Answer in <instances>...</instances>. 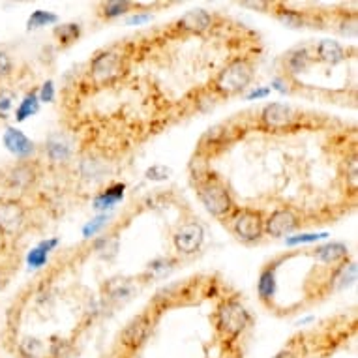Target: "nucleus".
Here are the masks:
<instances>
[{"label":"nucleus","mask_w":358,"mask_h":358,"mask_svg":"<svg viewBox=\"0 0 358 358\" xmlns=\"http://www.w3.org/2000/svg\"><path fill=\"white\" fill-rule=\"evenodd\" d=\"M252 324V313L235 296L222 300L214 311V329H216V338L223 345H233L238 341L248 327Z\"/></svg>","instance_id":"1"},{"label":"nucleus","mask_w":358,"mask_h":358,"mask_svg":"<svg viewBox=\"0 0 358 358\" xmlns=\"http://www.w3.org/2000/svg\"><path fill=\"white\" fill-rule=\"evenodd\" d=\"M195 194L205 210L216 220H227L236 210L235 199L231 195L227 184L214 173L201 175L195 182Z\"/></svg>","instance_id":"2"},{"label":"nucleus","mask_w":358,"mask_h":358,"mask_svg":"<svg viewBox=\"0 0 358 358\" xmlns=\"http://www.w3.org/2000/svg\"><path fill=\"white\" fill-rule=\"evenodd\" d=\"M255 79V64L246 57H238L223 66L212 79V92L220 98L242 94Z\"/></svg>","instance_id":"3"},{"label":"nucleus","mask_w":358,"mask_h":358,"mask_svg":"<svg viewBox=\"0 0 358 358\" xmlns=\"http://www.w3.org/2000/svg\"><path fill=\"white\" fill-rule=\"evenodd\" d=\"M154 321L150 311H143L131 319L122 332L118 334L117 345H115V357L117 358H134L145 349L154 332Z\"/></svg>","instance_id":"4"},{"label":"nucleus","mask_w":358,"mask_h":358,"mask_svg":"<svg viewBox=\"0 0 358 358\" xmlns=\"http://www.w3.org/2000/svg\"><path fill=\"white\" fill-rule=\"evenodd\" d=\"M229 229L246 246H253L264 236V214L257 208H236L229 217Z\"/></svg>","instance_id":"5"},{"label":"nucleus","mask_w":358,"mask_h":358,"mask_svg":"<svg viewBox=\"0 0 358 358\" xmlns=\"http://www.w3.org/2000/svg\"><path fill=\"white\" fill-rule=\"evenodd\" d=\"M29 208L17 197H0V236L19 238L29 229Z\"/></svg>","instance_id":"6"},{"label":"nucleus","mask_w":358,"mask_h":358,"mask_svg":"<svg viewBox=\"0 0 358 358\" xmlns=\"http://www.w3.org/2000/svg\"><path fill=\"white\" fill-rule=\"evenodd\" d=\"M17 358H68L71 355L70 341L66 340H43L36 336H23L15 341Z\"/></svg>","instance_id":"7"},{"label":"nucleus","mask_w":358,"mask_h":358,"mask_svg":"<svg viewBox=\"0 0 358 358\" xmlns=\"http://www.w3.org/2000/svg\"><path fill=\"white\" fill-rule=\"evenodd\" d=\"M302 120V113L296 111L293 106L282 103V101H272L261 109L259 113V124L266 131H291Z\"/></svg>","instance_id":"8"},{"label":"nucleus","mask_w":358,"mask_h":358,"mask_svg":"<svg viewBox=\"0 0 358 358\" xmlns=\"http://www.w3.org/2000/svg\"><path fill=\"white\" fill-rule=\"evenodd\" d=\"M38 178H40V169L32 159H17L15 164L6 167L0 176L4 188L10 192H29L30 188H34Z\"/></svg>","instance_id":"9"},{"label":"nucleus","mask_w":358,"mask_h":358,"mask_svg":"<svg viewBox=\"0 0 358 358\" xmlns=\"http://www.w3.org/2000/svg\"><path fill=\"white\" fill-rule=\"evenodd\" d=\"M124 70V55L118 53L117 49H103L90 60V76L98 83L115 81L117 77L122 76Z\"/></svg>","instance_id":"10"},{"label":"nucleus","mask_w":358,"mask_h":358,"mask_svg":"<svg viewBox=\"0 0 358 358\" xmlns=\"http://www.w3.org/2000/svg\"><path fill=\"white\" fill-rule=\"evenodd\" d=\"M302 223L304 222L299 210H294L291 206H282L268 216H264V235L272 238H283V236L293 235Z\"/></svg>","instance_id":"11"},{"label":"nucleus","mask_w":358,"mask_h":358,"mask_svg":"<svg viewBox=\"0 0 358 358\" xmlns=\"http://www.w3.org/2000/svg\"><path fill=\"white\" fill-rule=\"evenodd\" d=\"M205 227L199 222L182 223L173 235V248L182 257L195 255L205 244Z\"/></svg>","instance_id":"12"},{"label":"nucleus","mask_w":358,"mask_h":358,"mask_svg":"<svg viewBox=\"0 0 358 358\" xmlns=\"http://www.w3.org/2000/svg\"><path fill=\"white\" fill-rule=\"evenodd\" d=\"M214 24V17L210 12H206L203 8H195L189 10L188 13H184L182 17H178L175 21V30L180 34L186 36H201L208 32Z\"/></svg>","instance_id":"13"},{"label":"nucleus","mask_w":358,"mask_h":358,"mask_svg":"<svg viewBox=\"0 0 358 358\" xmlns=\"http://www.w3.org/2000/svg\"><path fill=\"white\" fill-rule=\"evenodd\" d=\"M4 145H6V148L13 156H17V159H30V156L36 150L34 143L30 141L29 137L17 128H6V131H4Z\"/></svg>","instance_id":"14"},{"label":"nucleus","mask_w":358,"mask_h":358,"mask_svg":"<svg viewBox=\"0 0 358 358\" xmlns=\"http://www.w3.org/2000/svg\"><path fill=\"white\" fill-rule=\"evenodd\" d=\"M283 257L276 259L274 263H268L264 266L261 274H259L257 280V293L259 299L264 306H271V302L274 300V294H276V271L278 264L282 263Z\"/></svg>","instance_id":"15"},{"label":"nucleus","mask_w":358,"mask_h":358,"mask_svg":"<svg viewBox=\"0 0 358 358\" xmlns=\"http://www.w3.org/2000/svg\"><path fill=\"white\" fill-rule=\"evenodd\" d=\"M311 255L321 263L338 266V264L349 261V248L343 242H329L324 246H317L315 250H311Z\"/></svg>","instance_id":"16"},{"label":"nucleus","mask_w":358,"mask_h":358,"mask_svg":"<svg viewBox=\"0 0 358 358\" xmlns=\"http://www.w3.org/2000/svg\"><path fill=\"white\" fill-rule=\"evenodd\" d=\"M315 59L324 64H340L345 60V49L340 41L336 40H321L315 45Z\"/></svg>","instance_id":"17"},{"label":"nucleus","mask_w":358,"mask_h":358,"mask_svg":"<svg viewBox=\"0 0 358 358\" xmlns=\"http://www.w3.org/2000/svg\"><path fill=\"white\" fill-rule=\"evenodd\" d=\"M176 261L175 257H158L150 261V263L145 266V271H143L141 278L145 282H156V280H162L165 278L167 274L175 271L176 266Z\"/></svg>","instance_id":"18"},{"label":"nucleus","mask_w":358,"mask_h":358,"mask_svg":"<svg viewBox=\"0 0 358 358\" xmlns=\"http://www.w3.org/2000/svg\"><path fill=\"white\" fill-rule=\"evenodd\" d=\"M274 15L287 29H304V27L311 24V19L308 13H302L299 10H293V8H285L282 4H278L276 10H274Z\"/></svg>","instance_id":"19"},{"label":"nucleus","mask_w":358,"mask_h":358,"mask_svg":"<svg viewBox=\"0 0 358 358\" xmlns=\"http://www.w3.org/2000/svg\"><path fill=\"white\" fill-rule=\"evenodd\" d=\"M311 62H313V55L310 53L308 48H299L289 51V55L285 57V68H287L289 73L293 76H299V73H304V71L310 70Z\"/></svg>","instance_id":"20"},{"label":"nucleus","mask_w":358,"mask_h":358,"mask_svg":"<svg viewBox=\"0 0 358 358\" xmlns=\"http://www.w3.org/2000/svg\"><path fill=\"white\" fill-rule=\"evenodd\" d=\"M357 280V264L352 261H345V263L338 264L330 276V289L332 291H338V289H343L347 285H351L352 282Z\"/></svg>","instance_id":"21"},{"label":"nucleus","mask_w":358,"mask_h":358,"mask_svg":"<svg viewBox=\"0 0 358 358\" xmlns=\"http://www.w3.org/2000/svg\"><path fill=\"white\" fill-rule=\"evenodd\" d=\"M45 152H48L49 159H53V162H64L71 154L70 143L62 136H51L45 141Z\"/></svg>","instance_id":"22"},{"label":"nucleus","mask_w":358,"mask_h":358,"mask_svg":"<svg viewBox=\"0 0 358 358\" xmlns=\"http://www.w3.org/2000/svg\"><path fill=\"white\" fill-rule=\"evenodd\" d=\"M136 6L134 2H101L100 6H98V15L101 19H107V21H111V19H117V17H122L126 13L131 12V8Z\"/></svg>","instance_id":"23"},{"label":"nucleus","mask_w":358,"mask_h":358,"mask_svg":"<svg viewBox=\"0 0 358 358\" xmlns=\"http://www.w3.org/2000/svg\"><path fill=\"white\" fill-rule=\"evenodd\" d=\"M124 189H126L124 184H115L111 188H107L106 192H101L94 199L96 210H106V208H111V206L117 205L118 201L124 197Z\"/></svg>","instance_id":"24"},{"label":"nucleus","mask_w":358,"mask_h":358,"mask_svg":"<svg viewBox=\"0 0 358 358\" xmlns=\"http://www.w3.org/2000/svg\"><path fill=\"white\" fill-rule=\"evenodd\" d=\"M40 109V100H38V92L36 90H30L24 94V98L19 101L17 109H15V120L17 122H23L29 117L36 115Z\"/></svg>","instance_id":"25"},{"label":"nucleus","mask_w":358,"mask_h":358,"mask_svg":"<svg viewBox=\"0 0 358 358\" xmlns=\"http://www.w3.org/2000/svg\"><path fill=\"white\" fill-rule=\"evenodd\" d=\"M53 34L62 48H68V45L76 43V41L81 38V24H77V23L59 24V27H55Z\"/></svg>","instance_id":"26"},{"label":"nucleus","mask_w":358,"mask_h":358,"mask_svg":"<svg viewBox=\"0 0 358 358\" xmlns=\"http://www.w3.org/2000/svg\"><path fill=\"white\" fill-rule=\"evenodd\" d=\"M59 23V15H55L51 12H45V10H36L32 15L27 21V27L29 30L32 29H41V27H49V24Z\"/></svg>","instance_id":"27"},{"label":"nucleus","mask_w":358,"mask_h":358,"mask_svg":"<svg viewBox=\"0 0 358 358\" xmlns=\"http://www.w3.org/2000/svg\"><path fill=\"white\" fill-rule=\"evenodd\" d=\"M107 287H109V291H107V299L115 300V302H120V300L128 299L129 294H131V285H129L126 280H122V282H115V280H111V282L107 283Z\"/></svg>","instance_id":"28"},{"label":"nucleus","mask_w":358,"mask_h":358,"mask_svg":"<svg viewBox=\"0 0 358 358\" xmlns=\"http://www.w3.org/2000/svg\"><path fill=\"white\" fill-rule=\"evenodd\" d=\"M345 180L347 188L351 189L352 194L357 192L358 186V158L357 152H352L349 158L345 159Z\"/></svg>","instance_id":"29"},{"label":"nucleus","mask_w":358,"mask_h":358,"mask_svg":"<svg viewBox=\"0 0 358 358\" xmlns=\"http://www.w3.org/2000/svg\"><path fill=\"white\" fill-rule=\"evenodd\" d=\"M13 70H15V62L8 51L0 48V81H6L8 77H12Z\"/></svg>","instance_id":"30"},{"label":"nucleus","mask_w":358,"mask_h":358,"mask_svg":"<svg viewBox=\"0 0 358 358\" xmlns=\"http://www.w3.org/2000/svg\"><path fill=\"white\" fill-rule=\"evenodd\" d=\"M321 238H329V233H304V235L289 236L287 246H299V244H311V242H319Z\"/></svg>","instance_id":"31"},{"label":"nucleus","mask_w":358,"mask_h":358,"mask_svg":"<svg viewBox=\"0 0 358 358\" xmlns=\"http://www.w3.org/2000/svg\"><path fill=\"white\" fill-rule=\"evenodd\" d=\"M13 103H15V92L10 88H0V117H6L12 111Z\"/></svg>","instance_id":"32"},{"label":"nucleus","mask_w":358,"mask_h":358,"mask_svg":"<svg viewBox=\"0 0 358 358\" xmlns=\"http://www.w3.org/2000/svg\"><path fill=\"white\" fill-rule=\"evenodd\" d=\"M48 257H49V253L45 252V250H43L40 244H38L34 250H30L27 261H29L30 268H41L43 264L48 263Z\"/></svg>","instance_id":"33"},{"label":"nucleus","mask_w":358,"mask_h":358,"mask_svg":"<svg viewBox=\"0 0 358 358\" xmlns=\"http://www.w3.org/2000/svg\"><path fill=\"white\" fill-rule=\"evenodd\" d=\"M106 223H107V214H100V216L94 217V220H90V222L85 225V229H83V236H85V238H92V236H94L101 227H106Z\"/></svg>","instance_id":"34"},{"label":"nucleus","mask_w":358,"mask_h":358,"mask_svg":"<svg viewBox=\"0 0 358 358\" xmlns=\"http://www.w3.org/2000/svg\"><path fill=\"white\" fill-rule=\"evenodd\" d=\"M171 175L169 167H165V165H152V167H148L145 176H147L148 180H154V182H162V180H167Z\"/></svg>","instance_id":"35"},{"label":"nucleus","mask_w":358,"mask_h":358,"mask_svg":"<svg viewBox=\"0 0 358 358\" xmlns=\"http://www.w3.org/2000/svg\"><path fill=\"white\" fill-rule=\"evenodd\" d=\"M55 98V85L53 81H45L41 85V88L38 90V100L40 103H49V101H53Z\"/></svg>","instance_id":"36"},{"label":"nucleus","mask_w":358,"mask_h":358,"mask_svg":"<svg viewBox=\"0 0 358 358\" xmlns=\"http://www.w3.org/2000/svg\"><path fill=\"white\" fill-rule=\"evenodd\" d=\"M152 19V13H147V12H134V15H129L128 19H126V23L128 24H143V23H148Z\"/></svg>","instance_id":"37"},{"label":"nucleus","mask_w":358,"mask_h":358,"mask_svg":"<svg viewBox=\"0 0 358 358\" xmlns=\"http://www.w3.org/2000/svg\"><path fill=\"white\" fill-rule=\"evenodd\" d=\"M271 94V88H253L252 92L246 96V100H261V98H266Z\"/></svg>","instance_id":"38"},{"label":"nucleus","mask_w":358,"mask_h":358,"mask_svg":"<svg viewBox=\"0 0 358 358\" xmlns=\"http://www.w3.org/2000/svg\"><path fill=\"white\" fill-rule=\"evenodd\" d=\"M274 358H302V357H300V352L296 351L294 347H285V349H282V351L278 352Z\"/></svg>","instance_id":"39"},{"label":"nucleus","mask_w":358,"mask_h":358,"mask_svg":"<svg viewBox=\"0 0 358 358\" xmlns=\"http://www.w3.org/2000/svg\"><path fill=\"white\" fill-rule=\"evenodd\" d=\"M2 244H4V238H2V236H0V248H2Z\"/></svg>","instance_id":"40"},{"label":"nucleus","mask_w":358,"mask_h":358,"mask_svg":"<svg viewBox=\"0 0 358 358\" xmlns=\"http://www.w3.org/2000/svg\"><path fill=\"white\" fill-rule=\"evenodd\" d=\"M0 285H2V271H0Z\"/></svg>","instance_id":"41"}]
</instances>
